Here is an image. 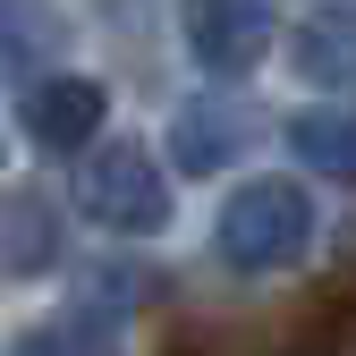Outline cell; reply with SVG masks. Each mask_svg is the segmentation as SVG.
<instances>
[{"label":"cell","mask_w":356,"mask_h":356,"mask_svg":"<svg viewBox=\"0 0 356 356\" xmlns=\"http://www.w3.org/2000/svg\"><path fill=\"white\" fill-rule=\"evenodd\" d=\"M289 68L305 85H331V94H348L356 85V0H331V9H305L289 26Z\"/></svg>","instance_id":"obj_7"},{"label":"cell","mask_w":356,"mask_h":356,"mask_svg":"<svg viewBox=\"0 0 356 356\" xmlns=\"http://www.w3.org/2000/svg\"><path fill=\"white\" fill-rule=\"evenodd\" d=\"M60 246H68V220H60V204L42 187L0 195V272L9 280H42L60 263Z\"/></svg>","instance_id":"obj_6"},{"label":"cell","mask_w":356,"mask_h":356,"mask_svg":"<svg viewBox=\"0 0 356 356\" xmlns=\"http://www.w3.org/2000/svg\"><path fill=\"white\" fill-rule=\"evenodd\" d=\"M280 136H289V153H297L305 170H323V178H339V187H356V102L297 111Z\"/></svg>","instance_id":"obj_9"},{"label":"cell","mask_w":356,"mask_h":356,"mask_svg":"<svg viewBox=\"0 0 356 356\" xmlns=\"http://www.w3.org/2000/svg\"><path fill=\"white\" fill-rule=\"evenodd\" d=\"M178 34H187V60L220 85H238L263 68L280 34V0H178Z\"/></svg>","instance_id":"obj_3"},{"label":"cell","mask_w":356,"mask_h":356,"mask_svg":"<svg viewBox=\"0 0 356 356\" xmlns=\"http://www.w3.org/2000/svg\"><path fill=\"white\" fill-rule=\"evenodd\" d=\"M76 204H85V220L111 229V238H161V229H170V178H161V161H153L145 145H127V136H111V145L85 153Z\"/></svg>","instance_id":"obj_2"},{"label":"cell","mask_w":356,"mask_h":356,"mask_svg":"<svg viewBox=\"0 0 356 356\" xmlns=\"http://www.w3.org/2000/svg\"><path fill=\"white\" fill-rule=\"evenodd\" d=\"M9 356H119V348H111V323L76 305V314H60V323H34Z\"/></svg>","instance_id":"obj_10"},{"label":"cell","mask_w":356,"mask_h":356,"mask_svg":"<svg viewBox=\"0 0 356 356\" xmlns=\"http://www.w3.org/2000/svg\"><path fill=\"white\" fill-rule=\"evenodd\" d=\"M17 119H26V136H34V145H51V153H85V145L102 136V119H111V94H102L94 76L51 68V76H34V85H26Z\"/></svg>","instance_id":"obj_5"},{"label":"cell","mask_w":356,"mask_h":356,"mask_svg":"<svg viewBox=\"0 0 356 356\" xmlns=\"http://www.w3.org/2000/svg\"><path fill=\"white\" fill-rule=\"evenodd\" d=\"M263 145V111L238 94V85H220V94H204V102H187L170 119V161L187 170V178H212V170H229V161H246Z\"/></svg>","instance_id":"obj_4"},{"label":"cell","mask_w":356,"mask_h":356,"mask_svg":"<svg viewBox=\"0 0 356 356\" xmlns=\"http://www.w3.org/2000/svg\"><path fill=\"white\" fill-rule=\"evenodd\" d=\"M0 161H9V153H0Z\"/></svg>","instance_id":"obj_11"},{"label":"cell","mask_w":356,"mask_h":356,"mask_svg":"<svg viewBox=\"0 0 356 356\" xmlns=\"http://www.w3.org/2000/svg\"><path fill=\"white\" fill-rule=\"evenodd\" d=\"M314 195L297 187V178H246V187L220 204L212 220V246L229 272H289V263H305V246H314Z\"/></svg>","instance_id":"obj_1"},{"label":"cell","mask_w":356,"mask_h":356,"mask_svg":"<svg viewBox=\"0 0 356 356\" xmlns=\"http://www.w3.org/2000/svg\"><path fill=\"white\" fill-rule=\"evenodd\" d=\"M68 17H60V0H0V68H17L26 85L34 76H51V60L68 51Z\"/></svg>","instance_id":"obj_8"}]
</instances>
